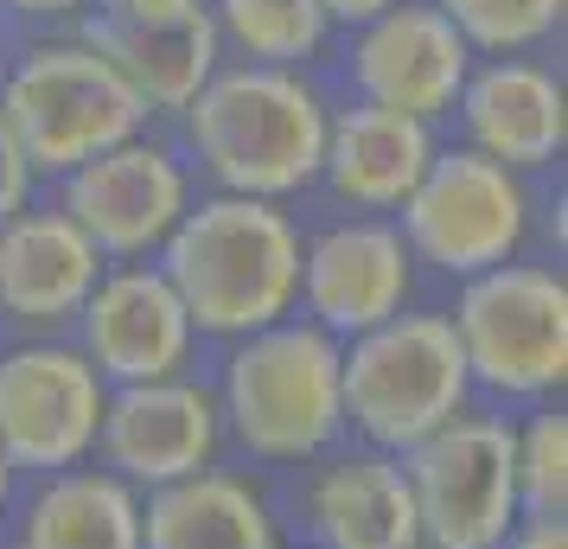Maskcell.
I'll use <instances>...</instances> for the list:
<instances>
[{
	"label": "cell",
	"instance_id": "obj_1",
	"mask_svg": "<svg viewBox=\"0 0 568 549\" xmlns=\"http://www.w3.org/2000/svg\"><path fill=\"white\" fill-rule=\"evenodd\" d=\"M160 250V275L180 294L192 333L250 339L287 319L301 301V231L268 199L217 192L205 205H185Z\"/></svg>",
	"mask_w": 568,
	"mask_h": 549
},
{
	"label": "cell",
	"instance_id": "obj_2",
	"mask_svg": "<svg viewBox=\"0 0 568 549\" xmlns=\"http://www.w3.org/2000/svg\"><path fill=\"white\" fill-rule=\"evenodd\" d=\"M326 103L307 78L275 64H236L185 103V141L211 180L236 199H287L320 180L326 160Z\"/></svg>",
	"mask_w": 568,
	"mask_h": 549
},
{
	"label": "cell",
	"instance_id": "obj_3",
	"mask_svg": "<svg viewBox=\"0 0 568 549\" xmlns=\"http://www.w3.org/2000/svg\"><path fill=\"white\" fill-rule=\"evenodd\" d=\"M217 416L256 460H313L345 435L338 339L313 319H275L231 345Z\"/></svg>",
	"mask_w": 568,
	"mask_h": 549
},
{
	"label": "cell",
	"instance_id": "obj_4",
	"mask_svg": "<svg viewBox=\"0 0 568 549\" xmlns=\"http://www.w3.org/2000/svg\"><path fill=\"white\" fill-rule=\"evenodd\" d=\"M466 390L473 377H466L447 314H396L338 345L345 421L377 454L403 460L409 447L440 435L454 416H466Z\"/></svg>",
	"mask_w": 568,
	"mask_h": 549
},
{
	"label": "cell",
	"instance_id": "obj_5",
	"mask_svg": "<svg viewBox=\"0 0 568 549\" xmlns=\"http://www.w3.org/2000/svg\"><path fill=\"white\" fill-rule=\"evenodd\" d=\"M0 122L13 129L27 154L32 180L39 173H78L83 160L122 148L148 129V109L129 83L115 78L103 52H90L83 39H52L32 45L0 90Z\"/></svg>",
	"mask_w": 568,
	"mask_h": 549
},
{
	"label": "cell",
	"instance_id": "obj_6",
	"mask_svg": "<svg viewBox=\"0 0 568 549\" xmlns=\"http://www.w3.org/2000/svg\"><path fill=\"white\" fill-rule=\"evenodd\" d=\"M466 377L498 396H549L568 377V282L542 262H498L454 301Z\"/></svg>",
	"mask_w": 568,
	"mask_h": 549
},
{
	"label": "cell",
	"instance_id": "obj_7",
	"mask_svg": "<svg viewBox=\"0 0 568 549\" xmlns=\"http://www.w3.org/2000/svg\"><path fill=\"white\" fill-rule=\"evenodd\" d=\"M403 243L409 256L435 262L440 275H486L498 262H517L524 236H530V192L511 166L473 154V148H447L428 160V173L415 180L403 199Z\"/></svg>",
	"mask_w": 568,
	"mask_h": 549
},
{
	"label": "cell",
	"instance_id": "obj_8",
	"mask_svg": "<svg viewBox=\"0 0 568 549\" xmlns=\"http://www.w3.org/2000/svg\"><path fill=\"white\" fill-rule=\"evenodd\" d=\"M422 549H505L517 530L511 428L498 416H454L440 435L403 454Z\"/></svg>",
	"mask_w": 568,
	"mask_h": 549
},
{
	"label": "cell",
	"instance_id": "obj_9",
	"mask_svg": "<svg viewBox=\"0 0 568 549\" xmlns=\"http://www.w3.org/2000/svg\"><path fill=\"white\" fill-rule=\"evenodd\" d=\"M109 384L78 345L32 339L0 358V454L13 472H71L97 454Z\"/></svg>",
	"mask_w": 568,
	"mask_h": 549
},
{
	"label": "cell",
	"instance_id": "obj_10",
	"mask_svg": "<svg viewBox=\"0 0 568 549\" xmlns=\"http://www.w3.org/2000/svg\"><path fill=\"white\" fill-rule=\"evenodd\" d=\"M90 52L115 64L141 109H185L217 78V20L205 0H97V20L83 32Z\"/></svg>",
	"mask_w": 568,
	"mask_h": 549
},
{
	"label": "cell",
	"instance_id": "obj_11",
	"mask_svg": "<svg viewBox=\"0 0 568 549\" xmlns=\"http://www.w3.org/2000/svg\"><path fill=\"white\" fill-rule=\"evenodd\" d=\"M185 166L160 141H122L109 154L83 160L78 173H64V217L78 224L97 256H122V262H141L148 250H160L173 224L185 217Z\"/></svg>",
	"mask_w": 568,
	"mask_h": 549
},
{
	"label": "cell",
	"instance_id": "obj_12",
	"mask_svg": "<svg viewBox=\"0 0 568 549\" xmlns=\"http://www.w3.org/2000/svg\"><path fill=\"white\" fill-rule=\"evenodd\" d=\"M224 441V416L217 396L185 384V377H160V384H122L109 390L103 409V472H115L134 492H160L173 479H192L217 460Z\"/></svg>",
	"mask_w": 568,
	"mask_h": 549
},
{
	"label": "cell",
	"instance_id": "obj_13",
	"mask_svg": "<svg viewBox=\"0 0 568 549\" xmlns=\"http://www.w3.org/2000/svg\"><path fill=\"white\" fill-rule=\"evenodd\" d=\"M473 78V45L447 27L435 0H396L389 13L364 20L352 45V83L371 109H396L415 122H435L460 103Z\"/></svg>",
	"mask_w": 568,
	"mask_h": 549
},
{
	"label": "cell",
	"instance_id": "obj_14",
	"mask_svg": "<svg viewBox=\"0 0 568 549\" xmlns=\"http://www.w3.org/2000/svg\"><path fill=\"white\" fill-rule=\"evenodd\" d=\"M409 243L389 231V224H371V217H352V224H333L313 243H301V301H307V319L320 333H333L338 345L384 326V319L409 314Z\"/></svg>",
	"mask_w": 568,
	"mask_h": 549
},
{
	"label": "cell",
	"instance_id": "obj_15",
	"mask_svg": "<svg viewBox=\"0 0 568 549\" xmlns=\"http://www.w3.org/2000/svg\"><path fill=\"white\" fill-rule=\"evenodd\" d=\"M83 358L97 365L103 384H160L180 377L185 352H192V319H185L180 294L166 288V275L134 262L103 275L90 301H83Z\"/></svg>",
	"mask_w": 568,
	"mask_h": 549
},
{
	"label": "cell",
	"instance_id": "obj_16",
	"mask_svg": "<svg viewBox=\"0 0 568 549\" xmlns=\"http://www.w3.org/2000/svg\"><path fill=\"white\" fill-rule=\"evenodd\" d=\"M97 282H103V256L64 211L0 217V314L7 319L52 333L83 314Z\"/></svg>",
	"mask_w": 568,
	"mask_h": 549
},
{
	"label": "cell",
	"instance_id": "obj_17",
	"mask_svg": "<svg viewBox=\"0 0 568 549\" xmlns=\"http://www.w3.org/2000/svg\"><path fill=\"white\" fill-rule=\"evenodd\" d=\"M454 109L466 122V148L511 173L549 166L568 141L562 78L542 64H524V58H491L486 71H473Z\"/></svg>",
	"mask_w": 568,
	"mask_h": 549
},
{
	"label": "cell",
	"instance_id": "obj_18",
	"mask_svg": "<svg viewBox=\"0 0 568 549\" xmlns=\"http://www.w3.org/2000/svg\"><path fill=\"white\" fill-rule=\"evenodd\" d=\"M313 549H422L415 498L396 454H338L307 486Z\"/></svg>",
	"mask_w": 568,
	"mask_h": 549
},
{
	"label": "cell",
	"instance_id": "obj_19",
	"mask_svg": "<svg viewBox=\"0 0 568 549\" xmlns=\"http://www.w3.org/2000/svg\"><path fill=\"white\" fill-rule=\"evenodd\" d=\"M435 134L415 115L396 109H338L326 122V160H320V180L333 185L352 211H396L415 192V180L428 173L435 160Z\"/></svg>",
	"mask_w": 568,
	"mask_h": 549
},
{
	"label": "cell",
	"instance_id": "obj_20",
	"mask_svg": "<svg viewBox=\"0 0 568 549\" xmlns=\"http://www.w3.org/2000/svg\"><path fill=\"white\" fill-rule=\"evenodd\" d=\"M141 549H282L268 498L236 472H192L148 492L141 505Z\"/></svg>",
	"mask_w": 568,
	"mask_h": 549
},
{
	"label": "cell",
	"instance_id": "obj_21",
	"mask_svg": "<svg viewBox=\"0 0 568 549\" xmlns=\"http://www.w3.org/2000/svg\"><path fill=\"white\" fill-rule=\"evenodd\" d=\"M20 549H141V492L103 467L52 472L27 505Z\"/></svg>",
	"mask_w": 568,
	"mask_h": 549
},
{
	"label": "cell",
	"instance_id": "obj_22",
	"mask_svg": "<svg viewBox=\"0 0 568 549\" xmlns=\"http://www.w3.org/2000/svg\"><path fill=\"white\" fill-rule=\"evenodd\" d=\"M211 20H217V39H231L250 64H275V71H294L333 32L320 0H217Z\"/></svg>",
	"mask_w": 568,
	"mask_h": 549
},
{
	"label": "cell",
	"instance_id": "obj_23",
	"mask_svg": "<svg viewBox=\"0 0 568 549\" xmlns=\"http://www.w3.org/2000/svg\"><path fill=\"white\" fill-rule=\"evenodd\" d=\"M435 7L473 52H498V58L549 39L568 13V0H435Z\"/></svg>",
	"mask_w": 568,
	"mask_h": 549
},
{
	"label": "cell",
	"instance_id": "obj_24",
	"mask_svg": "<svg viewBox=\"0 0 568 549\" xmlns=\"http://www.w3.org/2000/svg\"><path fill=\"white\" fill-rule=\"evenodd\" d=\"M511 467L524 518H562L568 511V416L542 409L511 428Z\"/></svg>",
	"mask_w": 568,
	"mask_h": 549
},
{
	"label": "cell",
	"instance_id": "obj_25",
	"mask_svg": "<svg viewBox=\"0 0 568 549\" xmlns=\"http://www.w3.org/2000/svg\"><path fill=\"white\" fill-rule=\"evenodd\" d=\"M27 199H32V166L20 154V141H13V129L0 122V217L27 211Z\"/></svg>",
	"mask_w": 568,
	"mask_h": 549
},
{
	"label": "cell",
	"instance_id": "obj_26",
	"mask_svg": "<svg viewBox=\"0 0 568 549\" xmlns=\"http://www.w3.org/2000/svg\"><path fill=\"white\" fill-rule=\"evenodd\" d=\"M505 549H568V523L562 518H517Z\"/></svg>",
	"mask_w": 568,
	"mask_h": 549
},
{
	"label": "cell",
	"instance_id": "obj_27",
	"mask_svg": "<svg viewBox=\"0 0 568 549\" xmlns=\"http://www.w3.org/2000/svg\"><path fill=\"white\" fill-rule=\"evenodd\" d=\"M326 7V20H345V27H364V20H377V13H389L396 0H320Z\"/></svg>",
	"mask_w": 568,
	"mask_h": 549
},
{
	"label": "cell",
	"instance_id": "obj_28",
	"mask_svg": "<svg viewBox=\"0 0 568 549\" xmlns=\"http://www.w3.org/2000/svg\"><path fill=\"white\" fill-rule=\"evenodd\" d=\"M13 13H27V20H64V13H78L90 0H7Z\"/></svg>",
	"mask_w": 568,
	"mask_h": 549
},
{
	"label": "cell",
	"instance_id": "obj_29",
	"mask_svg": "<svg viewBox=\"0 0 568 549\" xmlns=\"http://www.w3.org/2000/svg\"><path fill=\"white\" fill-rule=\"evenodd\" d=\"M7 498H13V467H7V454H0V511H7Z\"/></svg>",
	"mask_w": 568,
	"mask_h": 549
},
{
	"label": "cell",
	"instance_id": "obj_30",
	"mask_svg": "<svg viewBox=\"0 0 568 549\" xmlns=\"http://www.w3.org/2000/svg\"><path fill=\"white\" fill-rule=\"evenodd\" d=\"M282 549H287V543H282Z\"/></svg>",
	"mask_w": 568,
	"mask_h": 549
}]
</instances>
